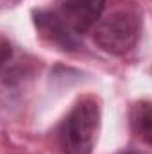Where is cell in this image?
<instances>
[{
    "label": "cell",
    "mask_w": 152,
    "mask_h": 154,
    "mask_svg": "<svg viewBox=\"0 0 152 154\" xmlns=\"http://www.w3.org/2000/svg\"><path fill=\"white\" fill-rule=\"evenodd\" d=\"M106 0H61L54 9L34 11L38 32L63 50H77L84 32L100 20Z\"/></svg>",
    "instance_id": "obj_1"
},
{
    "label": "cell",
    "mask_w": 152,
    "mask_h": 154,
    "mask_svg": "<svg viewBox=\"0 0 152 154\" xmlns=\"http://www.w3.org/2000/svg\"><path fill=\"white\" fill-rule=\"evenodd\" d=\"M100 124V111L93 99H82L57 127V143L63 154H91Z\"/></svg>",
    "instance_id": "obj_2"
},
{
    "label": "cell",
    "mask_w": 152,
    "mask_h": 154,
    "mask_svg": "<svg viewBox=\"0 0 152 154\" xmlns=\"http://www.w3.org/2000/svg\"><path fill=\"white\" fill-rule=\"evenodd\" d=\"M138 36L140 18L134 11L129 9H118L109 13L108 16L100 18L93 27L95 43L113 56H123L132 50Z\"/></svg>",
    "instance_id": "obj_3"
},
{
    "label": "cell",
    "mask_w": 152,
    "mask_h": 154,
    "mask_svg": "<svg viewBox=\"0 0 152 154\" xmlns=\"http://www.w3.org/2000/svg\"><path fill=\"white\" fill-rule=\"evenodd\" d=\"M23 77V66L20 57L14 54L13 45L0 38V79L5 84H13Z\"/></svg>",
    "instance_id": "obj_4"
},
{
    "label": "cell",
    "mask_w": 152,
    "mask_h": 154,
    "mask_svg": "<svg viewBox=\"0 0 152 154\" xmlns=\"http://www.w3.org/2000/svg\"><path fill=\"white\" fill-rule=\"evenodd\" d=\"M131 125L134 129V133L145 142L150 143V133H152V120H150V104L147 100L138 102L132 108L131 113Z\"/></svg>",
    "instance_id": "obj_5"
},
{
    "label": "cell",
    "mask_w": 152,
    "mask_h": 154,
    "mask_svg": "<svg viewBox=\"0 0 152 154\" xmlns=\"http://www.w3.org/2000/svg\"><path fill=\"white\" fill-rule=\"evenodd\" d=\"M120 154H143V152H136V151H125V152H120Z\"/></svg>",
    "instance_id": "obj_6"
}]
</instances>
